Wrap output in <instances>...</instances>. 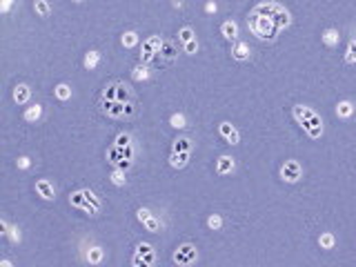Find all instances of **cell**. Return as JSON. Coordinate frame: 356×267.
<instances>
[{"label": "cell", "mask_w": 356, "mask_h": 267, "mask_svg": "<svg viewBox=\"0 0 356 267\" xmlns=\"http://www.w3.org/2000/svg\"><path fill=\"white\" fill-rule=\"evenodd\" d=\"M218 134L230 142V145H238L240 142V132L236 130V125H232V122H227V120L218 125Z\"/></svg>", "instance_id": "10"}, {"label": "cell", "mask_w": 356, "mask_h": 267, "mask_svg": "<svg viewBox=\"0 0 356 267\" xmlns=\"http://www.w3.org/2000/svg\"><path fill=\"white\" fill-rule=\"evenodd\" d=\"M320 38H323V42L328 44V47H334V44H338V32H336V29H325Z\"/></svg>", "instance_id": "26"}, {"label": "cell", "mask_w": 356, "mask_h": 267, "mask_svg": "<svg viewBox=\"0 0 356 267\" xmlns=\"http://www.w3.org/2000/svg\"><path fill=\"white\" fill-rule=\"evenodd\" d=\"M182 54H190V56H194V54H198V40H190V42H182Z\"/></svg>", "instance_id": "37"}, {"label": "cell", "mask_w": 356, "mask_h": 267, "mask_svg": "<svg viewBox=\"0 0 356 267\" xmlns=\"http://www.w3.org/2000/svg\"><path fill=\"white\" fill-rule=\"evenodd\" d=\"M234 170H236V160L232 156H220L216 160V174L225 176V174H232Z\"/></svg>", "instance_id": "17"}, {"label": "cell", "mask_w": 356, "mask_h": 267, "mask_svg": "<svg viewBox=\"0 0 356 267\" xmlns=\"http://www.w3.org/2000/svg\"><path fill=\"white\" fill-rule=\"evenodd\" d=\"M196 38V34H194V29L192 27H182V29H178V40L182 42H190V40H194Z\"/></svg>", "instance_id": "29"}, {"label": "cell", "mask_w": 356, "mask_h": 267, "mask_svg": "<svg viewBox=\"0 0 356 267\" xmlns=\"http://www.w3.org/2000/svg\"><path fill=\"white\" fill-rule=\"evenodd\" d=\"M192 138H187V136H178L176 140H174V145H172V152H192Z\"/></svg>", "instance_id": "23"}, {"label": "cell", "mask_w": 356, "mask_h": 267, "mask_svg": "<svg viewBox=\"0 0 356 267\" xmlns=\"http://www.w3.org/2000/svg\"><path fill=\"white\" fill-rule=\"evenodd\" d=\"M69 202H72L74 207H78V210H80V207H82V202H85V190L74 192V194L69 196Z\"/></svg>", "instance_id": "33"}, {"label": "cell", "mask_w": 356, "mask_h": 267, "mask_svg": "<svg viewBox=\"0 0 356 267\" xmlns=\"http://www.w3.org/2000/svg\"><path fill=\"white\" fill-rule=\"evenodd\" d=\"M112 182L114 185H118V187H122V185H127V178H125V170H114L112 172Z\"/></svg>", "instance_id": "32"}, {"label": "cell", "mask_w": 356, "mask_h": 267, "mask_svg": "<svg viewBox=\"0 0 356 267\" xmlns=\"http://www.w3.org/2000/svg\"><path fill=\"white\" fill-rule=\"evenodd\" d=\"M132 265H136V267H147V263H145V260H142L138 254H134V256H132Z\"/></svg>", "instance_id": "42"}, {"label": "cell", "mask_w": 356, "mask_h": 267, "mask_svg": "<svg viewBox=\"0 0 356 267\" xmlns=\"http://www.w3.org/2000/svg\"><path fill=\"white\" fill-rule=\"evenodd\" d=\"M40 116H42V107L38 105H32V107H27V110H24V114H22V118L27 122H36V120H40Z\"/></svg>", "instance_id": "22"}, {"label": "cell", "mask_w": 356, "mask_h": 267, "mask_svg": "<svg viewBox=\"0 0 356 267\" xmlns=\"http://www.w3.org/2000/svg\"><path fill=\"white\" fill-rule=\"evenodd\" d=\"M247 27H250L252 36H256L263 42H274L280 32L278 24L272 20L267 14H260V12H256V9H252L250 16H247Z\"/></svg>", "instance_id": "1"}, {"label": "cell", "mask_w": 356, "mask_h": 267, "mask_svg": "<svg viewBox=\"0 0 356 267\" xmlns=\"http://www.w3.org/2000/svg\"><path fill=\"white\" fill-rule=\"evenodd\" d=\"M80 210L87 212L89 216H96L98 212H100V200L96 198V194H94L92 190H85V202H82Z\"/></svg>", "instance_id": "12"}, {"label": "cell", "mask_w": 356, "mask_h": 267, "mask_svg": "<svg viewBox=\"0 0 356 267\" xmlns=\"http://www.w3.org/2000/svg\"><path fill=\"white\" fill-rule=\"evenodd\" d=\"M29 98H32V89H29V85L20 82V85L14 87V102H16V105H27Z\"/></svg>", "instance_id": "16"}, {"label": "cell", "mask_w": 356, "mask_h": 267, "mask_svg": "<svg viewBox=\"0 0 356 267\" xmlns=\"http://www.w3.org/2000/svg\"><path fill=\"white\" fill-rule=\"evenodd\" d=\"M36 192H38V196L44 198V200H54V198H56V190H54V185L47 180V178L36 180Z\"/></svg>", "instance_id": "14"}, {"label": "cell", "mask_w": 356, "mask_h": 267, "mask_svg": "<svg viewBox=\"0 0 356 267\" xmlns=\"http://www.w3.org/2000/svg\"><path fill=\"white\" fill-rule=\"evenodd\" d=\"M34 9H36L38 14L44 18V16H49V2L47 0H36V4H34Z\"/></svg>", "instance_id": "38"}, {"label": "cell", "mask_w": 356, "mask_h": 267, "mask_svg": "<svg viewBox=\"0 0 356 267\" xmlns=\"http://www.w3.org/2000/svg\"><path fill=\"white\" fill-rule=\"evenodd\" d=\"M220 34L225 40H238V24L234 20H225L220 24Z\"/></svg>", "instance_id": "19"}, {"label": "cell", "mask_w": 356, "mask_h": 267, "mask_svg": "<svg viewBox=\"0 0 356 267\" xmlns=\"http://www.w3.org/2000/svg\"><path fill=\"white\" fill-rule=\"evenodd\" d=\"M136 216H138V220L147 227V232H158L160 230V220H158L150 210H145V207H140V210L136 212Z\"/></svg>", "instance_id": "11"}, {"label": "cell", "mask_w": 356, "mask_h": 267, "mask_svg": "<svg viewBox=\"0 0 356 267\" xmlns=\"http://www.w3.org/2000/svg\"><path fill=\"white\" fill-rule=\"evenodd\" d=\"M300 127L305 130L310 138H320L323 136V120H320V116L316 112H312L310 118H305L303 122H300Z\"/></svg>", "instance_id": "9"}, {"label": "cell", "mask_w": 356, "mask_h": 267, "mask_svg": "<svg viewBox=\"0 0 356 267\" xmlns=\"http://www.w3.org/2000/svg\"><path fill=\"white\" fill-rule=\"evenodd\" d=\"M98 107H100V114H105L107 118H114V120H132L138 114V102H118V100H107V98L100 96L98 100Z\"/></svg>", "instance_id": "2"}, {"label": "cell", "mask_w": 356, "mask_h": 267, "mask_svg": "<svg viewBox=\"0 0 356 267\" xmlns=\"http://www.w3.org/2000/svg\"><path fill=\"white\" fill-rule=\"evenodd\" d=\"M132 78L134 80H147L150 78V69H147L145 62H140V65H136L132 69Z\"/></svg>", "instance_id": "25"}, {"label": "cell", "mask_w": 356, "mask_h": 267, "mask_svg": "<svg viewBox=\"0 0 356 267\" xmlns=\"http://www.w3.org/2000/svg\"><path fill=\"white\" fill-rule=\"evenodd\" d=\"M336 243V238H334V234H330V232H325V234H320V238H318V245L323 247V250H332Z\"/></svg>", "instance_id": "31"}, {"label": "cell", "mask_w": 356, "mask_h": 267, "mask_svg": "<svg viewBox=\"0 0 356 267\" xmlns=\"http://www.w3.org/2000/svg\"><path fill=\"white\" fill-rule=\"evenodd\" d=\"M160 44H162L160 36H150L147 38V40L142 42V47H140V62L150 65V62L158 56V52H160Z\"/></svg>", "instance_id": "6"}, {"label": "cell", "mask_w": 356, "mask_h": 267, "mask_svg": "<svg viewBox=\"0 0 356 267\" xmlns=\"http://www.w3.org/2000/svg\"><path fill=\"white\" fill-rule=\"evenodd\" d=\"M12 4H14V0H2V12L7 14L9 9H12Z\"/></svg>", "instance_id": "43"}, {"label": "cell", "mask_w": 356, "mask_h": 267, "mask_svg": "<svg viewBox=\"0 0 356 267\" xmlns=\"http://www.w3.org/2000/svg\"><path fill=\"white\" fill-rule=\"evenodd\" d=\"M102 98H107V100L125 102V105H130V102H138V98H136V94H134V89L127 85V82H122V80H112V82H107V85L102 87Z\"/></svg>", "instance_id": "4"}, {"label": "cell", "mask_w": 356, "mask_h": 267, "mask_svg": "<svg viewBox=\"0 0 356 267\" xmlns=\"http://www.w3.org/2000/svg\"><path fill=\"white\" fill-rule=\"evenodd\" d=\"M158 56H160V60H165V62H174L176 58H178V49H176V44H174V42H170V40H162Z\"/></svg>", "instance_id": "15"}, {"label": "cell", "mask_w": 356, "mask_h": 267, "mask_svg": "<svg viewBox=\"0 0 356 267\" xmlns=\"http://www.w3.org/2000/svg\"><path fill=\"white\" fill-rule=\"evenodd\" d=\"M7 234H9V238H12V243H18V240H20V232H18V227H12Z\"/></svg>", "instance_id": "40"}, {"label": "cell", "mask_w": 356, "mask_h": 267, "mask_svg": "<svg viewBox=\"0 0 356 267\" xmlns=\"http://www.w3.org/2000/svg\"><path fill=\"white\" fill-rule=\"evenodd\" d=\"M187 162H190V152H172L170 165L174 170H182V167H187Z\"/></svg>", "instance_id": "20"}, {"label": "cell", "mask_w": 356, "mask_h": 267, "mask_svg": "<svg viewBox=\"0 0 356 267\" xmlns=\"http://www.w3.org/2000/svg\"><path fill=\"white\" fill-rule=\"evenodd\" d=\"M54 94H56L58 100H69V98H72V87L65 85V82H60V85L54 89Z\"/></svg>", "instance_id": "27"}, {"label": "cell", "mask_w": 356, "mask_h": 267, "mask_svg": "<svg viewBox=\"0 0 356 267\" xmlns=\"http://www.w3.org/2000/svg\"><path fill=\"white\" fill-rule=\"evenodd\" d=\"M354 112H356V107L352 100H340L338 105H336V116L338 118H352Z\"/></svg>", "instance_id": "21"}, {"label": "cell", "mask_w": 356, "mask_h": 267, "mask_svg": "<svg viewBox=\"0 0 356 267\" xmlns=\"http://www.w3.org/2000/svg\"><path fill=\"white\" fill-rule=\"evenodd\" d=\"M250 56H252L250 44L243 42V40H234V44H232V58L243 62V60H250Z\"/></svg>", "instance_id": "13"}, {"label": "cell", "mask_w": 356, "mask_h": 267, "mask_svg": "<svg viewBox=\"0 0 356 267\" xmlns=\"http://www.w3.org/2000/svg\"><path fill=\"white\" fill-rule=\"evenodd\" d=\"M120 42L125 44V47H136L138 44V34L136 32H125L120 36Z\"/></svg>", "instance_id": "30"}, {"label": "cell", "mask_w": 356, "mask_h": 267, "mask_svg": "<svg viewBox=\"0 0 356 267\" xmlns=\"http://www.w3.org/2000/svg\"><path fill=\"white\" fill-rule=\"evenodd\" d=\"M172 260H174L176 265H192L198 260V252H196V247L192 243H182L176 247L174 256H172Z\"/></svg>", "instance_id": "5"}, {"label": "cell", "mask_w": 356, "mask_h": 267, "mask_svg": "<svg viewBox=\"0 0 356 267\" xmlns=\"http://www.w3.org/2000/svg\"><path fill=\"white\" fill-rule=\"evenodd\" d=\"M16 165L20 167V170H29V165H32V160H29L27 156H20V158H18V160H16Z\"/></svg>", "instance_id": "41"}, {"label": "cell", "mask_w": 356, "mask_h": 267, "mask_svg": "<svg viewBox=\"0 0 356 267\" xmlns=\"http://www.w3.org/2000/svg\"><path fill=\"white\" fill-rule=\"evenodd\" d=\"M252 9H256V12H260V14H267V16H270L272 20L278 24V29H288L290 24H292L290 12L283 7V4L274 2V0H260V2H258V4H254Z\"/></svg>", "instance_id": "3"}, {"label": "cell", "mask_w": 356, "mask_h": 267, "mask_svg": "<svg viewBox=\"0 0 356 267\" xmlns=\"http://www.w3.org/2000/svg\"><path fill=\"white\" fill-rule=\"evenodd\" d=\"M136 254L140 256L142 260L147 263V267L150 265H154V260H156V252H154V247H152L150 243H140L136 247Z\"/></svg>", "instance_id": "18"}, {"label": "cell", "mask_w": 356, "mask_h": 267, "mask_svg": "<svg viewBox=\"0 0 356 267\" xmlns=\"http://www.w3.org/2000/svg\"><path fill=\"white\" fill-rule=\"evenodd\" d=\"M107 162L118 167V170H130L134 165V160H130L125 154V147H118V145H112L110 150H107Z\"/></svg>", "instance_id": "7"}, {"label": "cell", "mask_w": 356, "mask_h": 267, "mask_svg": "<svg viewBox=\"0 0 356 267\" xmlns=\"http://www.w3.org/2000/svg\"><path fill=\"white\" fill-rule=\"evenodd\" d=\"M207 225H210V227H212V230H214V232H218L220 227H222V218H220L218 214H212L210 218H207Z\"/></svg>", "instance_id": "39"}, {"label": "cell", "mask_w": 356, "mask_h": 267, "mask_svg": "<svg viewBox=\"0 0 356 267\" xmlns=\"http://www.w3.org/2000/svg\"><path fill=\"white\" fill-rule=\"evenodd\" d=\"M0 267H12V260H9V258H4V260H0Z\"/></svg>", "instance_id": "44"}, {"label": "cell", "mask_w": 356, "mask_h": 267, "mask_svg": "<svg viewBox=\"0 0 356 267\" xmlns=\"http://www.w3.org/2000/svg\"><path fill=\"white\" fill-rule=\"evenodd\" d=\"M102 256H105V252H102L100 247H92V250L87 252V260H89L92 265H98V263H100Z\"/></svg>", "instance_id": "28"}, {"label": "cell", "mask_w": 356, "mask_h": 267, "mask_svg": "<svg viewBox=\"0 0 356 267\" xmlns=\"http://www.w3.org/2000/svg\"><path fill=\"white\" fill-rule=\"evenodd\" d=\"M345 62L348 65H354L356 62V40H352L348 44V52H345Z\"/></svg>", "instance_id": "35"}, {"label": "cell", "mask_w": 356, "mask_h": 267, "mask_svg": "<svg viewBox=\"0 0 356 267\" xmlns=\"http://www.w3.org/2000/svg\"><path fill=\"white\" fill-rule=\"evenodd\" d=\"M170 125L174 127V130H182V127H187L185 116H182V114H172V116H170Z\"/></svg>", "instance_id": "34"}, {"label": "cell", "mask_w": 356, "mask_h": 267, "mask_svg": "<svg viewBox=\"0 0 356 267\" xmlns=\"http://www.w3.org/2000/svg\"><path fill=\"white\" fill-rule=\"evenodd\" d=\"M114 145H118V147H130V145H132V134H127V132L118 134L116 140H114Z\"/></svg>", "instance_id": "36"}, {"label": "cell", "mask_w": 356, "mask_h": 267, "mask_svg": "<svg viewBox=\"0 0 356 267\" xmlns=\"http://www.w3.org/2000/svg\"><path fill=\"white\" fill-rule=\"evenodd\" d=\"M74 2H82V0H74Z\"/></svg>", "instance_id": "45"}, {"label": "cell", "mask_w": 356, "mask_h": 267, "mask_svg": "<svg viewBox=\"0 0 356 267\" xmlns=\"http://www.w3.org/2000/svg\"><path fill=\"white\" fill-rule=\"evenodd\" d=\"M303 176V167L298 160H285V165L280 167V178L285 182H298Z\"/></svg>", "instance_id": "8"}, {"label": "cell", "mask_w": 356, "mask_h": 267, "mask_svg": "<svg viewBox=\"0 0 356 267\" xmlns=\"http://www.w3.org/2000/svg\"><path fill=\"white\" fill-rule=\"evenodd\" d=\"M98 62H100V54L98 52H87L85 54V60H82V65H85V69H96L98 67Z\"/></svg>", "instance_id": "24"}]
</instances>
